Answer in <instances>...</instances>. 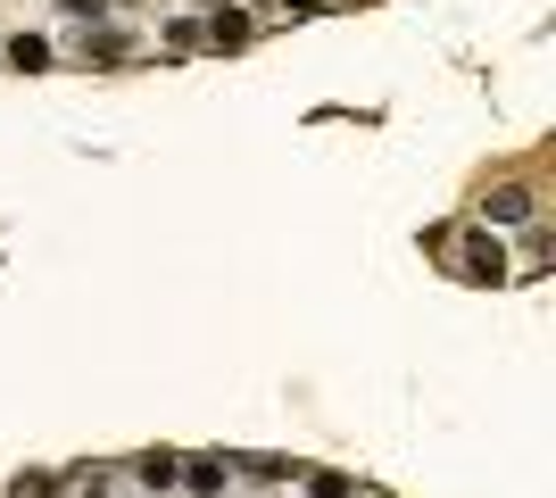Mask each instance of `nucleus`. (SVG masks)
<instances>
[{
    "mask_svg": "<svg viewBox=\"0 0 556 498\" xmlns=\"http://www.w3.org/2000/svg\"><path fill=\"white\" fill-rule=\"evenodd\" d=\"M465 274H473V283H507V258H498V241H473V250H465Z\"/></svg>",
    "mask_w": 556,
    "mask_h": 498,
    "instance_id": "nucleus-1",
    "label": "nucleus"
},
{
    "mask_svg": "<svg viewBox=\"0 0 556 498\" xmlns=\"http://www.w3.org/2000/svg\"><path fill=\"white\" fill-rule=\"evenodd\" d=\"M191 490L216 498V490H225V465H216V457H200V465H191Z\"/></svg>",
    "mask_w": 556,
    "mask_h": 498,
    "instance_id": "nucleus-2",
    "label": "nucleus"
},
{
    "mask_svg": "<svg viewBox=\"0 0 556 498\" xmlns=\"http://www.w3.org/2000/svg\"><path fill=\"white\" fill-rule=\"evenodd\" d=\"M67 9H75V17H100V9H109V0H67Z\"/></svg>",
    "mask_w": 556,
    "mask_h": 498,
    "instance_id": "nucleus-3",
    "label": "nucleus"
},
{
    "mask_svg": "<svg viewBox=\"0 0 556 498\" xmlns=\"http://www.w3.org/2000/svg\"><path fill=\"white\" fill-rule=\"evenodd\" d=\"M92 498H100V490H92Z\"/></svg>",
    "mask_w": 556,
    "mask_h": 498,
    "instance_id": "nucleus-4",
    "label": "nucleus"
}]
</instances>
